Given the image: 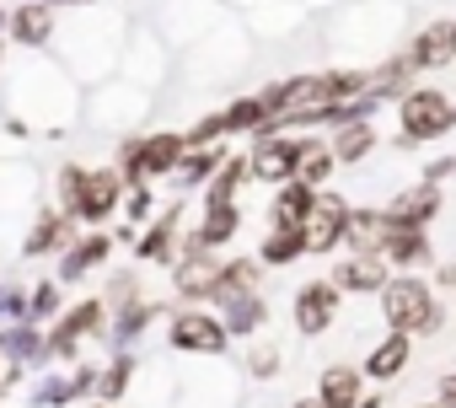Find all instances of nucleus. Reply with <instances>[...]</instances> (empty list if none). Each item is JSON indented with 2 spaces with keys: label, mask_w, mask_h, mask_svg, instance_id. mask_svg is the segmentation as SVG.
Listing matches in <instances>:
<instances>
[{
  "label": "nucleus",
  "mask_w": 456,
  "mask_h": 408,
  "mask_svg": "<svg viewBox=\"0 0 456 408\" xmlns=\"http://www.w3.org/2000/svg\"><path fill=\"white\" fill-rule=\"evenodd\" d=\"M86 86L54 60V54H22L0 70V129L12 140H33L49 135L60 140L76 118H81Z\"/></svg>",
  "instance_id": "nucleus-1"
},
{
  "label": "nucleus",
  "mask_w": 456,
  "mask_h": 408,
  "mask_svg": "<svg viewBox=\"0 0 456 408\" xmlns=\"http://www.w3.org/2000/svg\"><path fill=\"white\" fill-rule=\"evenodd\" d=\"M124 22L118 17H108V12H81L76 22H60L54 28V60L81 81V86H97V81H108L113 70H118V60H124Z\"/></svg>",
  "instance_id": "nucleus-2"
},
{
  "label": "nucleus",
  "mask_w": 456,
  "mask_h": 408,
  "mask_svg": "<svg viewBox=\"0 0 456 408\" xmlns=\"http://www.w3.org/2000/svg\"><path fill=\"white\" fill-rule=\"evenodd\" d=\"M376 312L387 333H408V339H440L445 333V301L435 290V280L424 274H392L376 290Z\"/></svg>",
  "instance_id": "nucleus-3"
},
{
  "label": "nucleus",
  "mask_w": 456,
  "mask_h": 408,
  "mask_svg": "<svg viewBox=\"0 0 456 408\" xmlns=\"http://www.w3.org/2000/svg\"><path fill=\"white\" fill-rule=\"evenodd\" d=\"M451 129H456V118H451V97H445L440 86L413 81V86L397 97V135H392V145H397V151L435 145V140H445Z\"/></svg>",
  "instance_id": "nucleus-4"
},
{
  "label": "nucleus",
  "mask_w": 456,
  "mask_h": 408,
  "mask_svg": "<svg viewBox=\"0 0 456 408\" xmlns=\"http://www.w3.org/2000/svg\"><path fill=\"white\" fill-rule=\"evenodd\" d=\"M161 339H167L172 355H188V360H225L232 355V339H225V328L209 306H177L172 301Z\"/></svg>",
  "instance_id": "nucleus-5"
},
{
  "label": "nucleus",
  "mask_w": 456,
  "mask_h": 408,
  "mask_svg": "<svg viewBox=\"0 0 456 408\" xmlns=\"http://www.w3.org/2000/svg\"><path fill=\"white\" fill-rule=\"evenodd\" d=\"M156 108V97H145L140 86H129V81H118V76H108V81H97V86H86V102H81V118L92 124V129H134L145 113Z\"/></svg>",
  "instance_id": "nucleus-6"
},
{
  "label": "nucleus",
  "mask_w": 456,
  "mask_h": 408,
  "mask_svg": "<svg viewBox=\"0 0 456 408\" xmlns=\"http://www.w3.org/2000/svg\"><path fill=\"white\" fill-rule=\"evenodd\" d=\"M183 232H188V199L177 193V199H167L161 210H156V216L134 232V242H129L134 264L172 269V258H177V248H183Z\"/></svg>",
  "instance_id": "nucleus-7"
},
{
  "label": "nucleus",
  "mask_w": 456,
  "mask_h": 408,
  "mask_svg": "<svg viewBox=\"0 0 456 408\" xmlns=\"http://www.w3.org/2000/svg\"><path fill=\"white\" fill-rule=\"evenodd\" d=\"M118 204H124V177L113 172V161H92L65 216L76 226H108V221H118Z\"/></svg>",
  "instance_id": "nucleus-8"
},
{
  "label": "nucleus",
  "mask_w": 456,
  "mask_h": 408,
  "mask_svg": "<svg viewBox=\"0 0 456 408\" xmlns=\"http://www.w3.org/2000/svg\"><path fill=\"white\" fill-rule=\"evenodd\" d=\"M113 258H118V237H113L108 226H81L76 242L54 258V280H60L65 290H70V285H86V280L102 274Z\"/></svg>",
  "instance_id": "nucleus-9"
},
{
  "label": "nucleus",
  "mask_w": 456,
  "mask_h": 408,
  "mask_svg": "<svg viewBox=\"0 0 456 408\" xmlns=\"http://www.w3.org/2000/svg\"><path fill=\"white\" fill-rule=\"evenodd\" d=\"M113 76L129 81V86H140L145 97H161V86H167V76H172V49H167V38H151V28L134 33V38L124 44V60H118Z\"/></svg>",
  "instance_id": "nucleus-10"
},
{
  "label": "nucleus",
  "mask_w": 456,
  "mask_h": 408,
  "mask_svg": "<svg viewBox=\"0 0 456 408\" xmlns=\"http://www.w3.org/2000/svg\"><path fill=\"white\" fill-rule=\"evenodd\" d=\"M338 312H344V296L333 290L328 274L296 285V296H290V322H296V333H301L306 344H312V339H328L333 322H338Z\"/></svg>",
  "instance_id": "nucleus-11"
},
{
  "label": "nucleus",
  "mask_w": 456,
  "mask_h": 408,
  "mask_svg": "<svg viewBox=\"0 0 456 408\" xmlns=\"http://www.w3.org/2000/svg\"><path fill=\"white\" fill-rule=\"evenodd\" d=\"M242 199H199V221L183 232V248H204V253H225L242 237Z\"/></svg>",
  "instance_id": "nucleus-12"
},
{
  "label": "nucleus",
  "mask_w": 456,
  "mask_h": 408,
  "mask_svg": "<svg viewBox=\"0 0 456 408\" xmlns=\"http://www.w3.org/2000/svg\"><path fill=\"white\" fill-rule=\"evenodd\" d=\"M440 210H445V188H440V183H424V177L408 183V188H397V193L381 204L387 226H403V232H435Z\"/></svg>",
  "instance_id": "nucleus-13"
},
{
  "label": "nucleus",
  "mask_w": 456,
  "mask_h": 408,
  "mask_svg": "<svg viewBox=\"0 0 456 408\" xmlns=\"http://www.w3.org/2000/svg\"><path fill=\"white\" fill-rule=\"evenodd\" d=\"M76 232H81V226L60 210V204H38V210L28 216V232H22V248H17V253L33 258V264H54V258L76 242Z\"/></svg>",
  "instance_id": "nucleus-14"
},
{
  "label": "nucleus",
  "mask_w": 456,
  "mask_h": 408,
  "mask_svg": "<svg viewBox=\"0 0 456 408\" xmlns=\"http://www.w3.org/2000/svg\"><path fill=\"white\" fill-rule=\"evenodd\" d=\"M344 221H349V199L322 188L317 204H312V216L301 226V242H306V258H333L344 248Z\"/></svg>",
  "instance_id": "nucleus-15"
},
{
  "label": "nucleus",
  "mask_w": 456,
  "mask_h": 408,
  "mask_svg": "<svg viewBox=\"0 0 456 408\" xmlns=\"http://www.w3.org/2000/svg\"><path fill=\"white\" fill-rule=\"evenodd\" d=\"M220 258H225V253L177 248V258H172V301H183V306H209V290H215Z\"/></svg>",
  "instance_id": "nucleus-16"
},
{
  "label": "nucleus",
  "mask_w": 456,
  "mask_h": 408,
  "mask_svg": "<svg viewBox=\"0 0 456 408\" xmlns=\"http://www.w3.org/2000/svg\"><path fill=\"white\" fill-rule=\"evenodd\" d=\"M54 28H60V12L44 6V0H17L6 12V44L22 49V54H49L54 49Z\"/></svg>",
  "instance_id": "nucleus-17"
},
{
  "label": "nucleus",
  "mask_w": 456,
  "mask_h": 408,
  "mask_svg": "<svg viewBox=\"0 0 456 408\" xmlns=\"http://www.w3.org/2000/svg\"><path fill=\"white\" fill-rule=\"evenodd\" d=\"M161 312H167V306H156L151 296L113 306V312H108V333H102V344H108L113 355H140V344H145V333L156 328Z\"/></svg>",
  "instance_id": "nucleus-18"
},
{
  "label": "nucleus",
  "mask_w": 456,
  "mask_h": 408,
  "mask_svg": "<svg viewBox=\"0 0 456 408\" xmlns=\"http://www.w3.org/2000/svg\"><path fill=\"white\" fill-rule=\"evenodd\" d=\"M38 167L28 156H0V221H17L38 210Z\"/></svg>",
  "instance_id": "nucleus-19"
},
{
  "label": "nucleus",
  "mask_w": 456,
  "mask_h": 408,
  "mask_svg": "<svg viewBox=\"0 0 456 408\" xmlns=\"http://www.w3.org/2000/svg\"><path fill=\"white\" fill-rule=\"evenodd\" d=\"M209 312L220 317V328H225V339H232V344H248V339L269 333V317H274L269 290H242V296L220 301V306H209Z\"/></svg>",
  "instance_id": "nucleus-20"
},
{
  "label": "nucleus",
  "mask_w": 456,
  "mask_h": 408,
  "mask_svg": "<svg viewBox=\"0 0 456 408\" xmlns=\"http://www.w3.org/2000/svg\"><path fill=\"white\" fill-rule=\"evenodd\" d=\"M183 151H188L183 129H134V161H140V177L145 183L172 177L177 161H183Z\"/></svg>",
  "instance_id": "nucleus-21"
},
{
  "label": "nucleus",
  "mask_w": 456,
  "mask_h": 408,
  "mask_svg": "<svg viewBox=\"0 0 456 408\" xmlns=\"http://www.w3.org/2000/svg\"><path fill=\"white\" fill-rule=\"evenodd\" d=\"M328 280H333V290L338 296H376L387 280H392V269H387V258L381 253H338L333 258V269H328Z\"/></svg>",
  "instance_id": "nucleus-22"
},
{
  "label": "nucleus",
  "mask_w": 456,
  "mask_h": 408,
  "mask_svg": "<svg viewBox=\"0 0 456 408\" xmlns=\"http://www.w3.org/2000/svg\"><path fill=\"white\" fill-rule=\"evenodd\" d=\"M408 65L419 70V76H435V70H445V65H456V22L451 17H435V22H424L413 38H408Z\"/></svg>",
  "instance_id": "nucleus-23"
},
{
  "label": "nucleus",
  "mask_w": 456,
  "mask_h": 408,
  "mask_svg": "<svg viewBox=\"0 0 456 408\" xmlns=\"http://www.w3.org/2000/svg\"><path fill=\"white\" fill-rule=\"evenodd\" d=\"M376 253L387 258V269H392V274H424V269H435V237H429V232L387 226V237H381V248H376Z\"/></svg>",
  "instance_id": "nucleus-24"
},
{
  "label": "nucleus",
  "mask_w": 456,
  "mask_h": 408,
  "mask_svg": "<svg viewBox=\"0 0 456 408\" xmlns=\"http://www.w3.org/2000/svg\"><path fill=\"white\" fill-rule=\"evenodd\" d=\"M328 151H333L338 172H354V167H365V161L381 151V129H376V118H354V124H338V129H328Z\"/></svg>",
  "instance_id": "nucleus-25"
},
{
  "label": "nucleus",
  "mask_w": 456,
  "mask_h": 408,
  "mask_svg": "<svg viewBox=\"0 0 456 408\" xmlns=\"http://www.w3.org/2000/svg\"><path fill=\"white\" fill-rule=\"evenodd\" d=\"M49 328L65 333V339H76V344H102V333H108V301H102L97 290H86V296L70 301Z\"/></svg>",
  "instance_id": "nucleus-26"
},
{
  "label": "nucleus",
  "mask_w": 456,
  "mask_h": 408,
  "mask_svg": "<svg viewBox=\"0 0 456 408\" xmlns=\"http://www.w3.org/2000/svg\"><path fill=\"white\" fill-rule=\"evenodd\" d=\"M408 360H413V339H408V333H381V339L370 344V355L360 360V371H365L370 387H392V381L408 371Z\"/></svg>",
  "instance_id": "nucleus-27"
},
{
  "label": "nucleus",
  "mask_w": 456,
  "mask_h": 408,
  "mask_svg": "<svg viewBox=\"0 0 456 408\" xmlns=\"http://www.w3.org/2000/svg\"><path fill=\"white\" fill-rule=\"evenodd\" d=\"M317 193H322V188H306L301 177L280 183L274 199H269V226H280V232H301L306 216H312V204H317Z\"/></svg>",
  "instance_id": "nucleus-28"
},
{
  "label": "nucleus",
  "mask_w": 456,
  "mask_h": 408,
  "mask_svg": "<svg viewBox=\"0 0 456 408\" xmlns=\"http://www.w3.org/2000/svg\"><path fill=\"white\" fill-rule=\"evenodd\" d=\"M365 371L360 365H349V360H333V365H322V376H317V397H322V408H354L360 397H365Z\"/></svg>",
  "instance_id": "nucleus-29"
},
{
  "label": "nucleus",
  "mask_w": 456,
  "mask_h": 408,
  "mask_svg": "<svg viewBox=\"0 0 456 408\" xmlns=\"http://www.w3.org/2000/svg\"><path fill=\"white\" fill-rule=\"evenodd\" d=\"M242 290H264V264L253 253H237V258H220V274H215V290H209V306L232 301Z\"/></svg>",
  "instance_id": "nucleus-30"
},
{
  "label": "nucleus",
  "mask_w": 456,
  "mask_h": 408,
  "mask_svg": "<svg viewBox=\"0 0 456 408\" xmlns=\"http://www.w3.org/2000/svg\"><path fill=\"white\" fill-rule=\"evenodd\" d=\"M365 70H370V97H376L381 108H387V102H397V97L419 81V70L408 65V54H403V49L381 54V60H376V65H365Z\"/></svg>",
  "instance_id": "nucleus-31"
},
{
  "label": "nucleus",
  "mask_w": 456,
  "mask_h": 408,
  "mask_svg": "<svg viewBox=\"0 0 456 408\" xmlns=\"http://www.w3.org/2000/svg\"><path fill=\"white\" fill-rule=\"evenodd\" d=\"M220 161H225V145H188V151H183V161H177V172H172L167 183L188 199V193H199V188L215 177V167H220Z\"/></svg>",
  "instance_id": "nucleus-32"
},
{
  "label": "nucleus",
  "mask_w": 456,
  "mask_h": 408,
  "mask_svg": "<svg viewBox=\"0 0 456 408\" xmlns=\"http://www.w3.org/2000/svg\"><path fill=\"white\" fill-rule=\"evenodd\" d=\"M28 403L33 408H76V381H70V365H49V371H33L28 376Z\"/></svg>",
  "instance_id": "nucleus-33"
},
{
  "label": "nucleus",
  "mask_w": 456,
  "mask_h": 408,
  "mask_svg": "<svg viewBox=\"0 0 456 408\" xmlns=\"http://www.w3.org/2000/svg\"><path fill=\"white\" fill-rule=\"evenodd\" d=\"M280 371H285V349L274 333H258L242 344V376L248 381H280Z\"/></svg>",
  "instance_id": "nucleus-34"
},
{
  "label": "nucleus",
  "mask_w": 456,
  "mask_h": 408,
  "mask_svg": "<svg viewBox=\"0 0 456 408\" xmlns=\"http://www.w3.org/2000/svg\"><path fill=\"white\" fill-rule=\"evenodd\" d=\"M296 177L306 188H328L338 177V161L328 151V135H301V167H296Z\"/></svg>",
  "instance_id": "nucleus-35"
},
{
  "label": "nucleus",
  "mask_w": 456,
  "mask_h": 408,
  "mask_svg": "<svg viewBox=\"0 0 456 408\" xmlns=\"http://www.w3.org/2000/svg\"><path fill=\"white\" fill-rule=\"evenodd\" d=\"M253 258H258L264 269H296V264L306 258V242H301V232H280V226H269V232L258 237Z\"/></svg>",
  "instance_id": "nucleus-36"
},
{
  "label": "nucleus",
  "mask_w": 456,
  "mask_h": 408,
  "mask_svg": "<svg viewBox=\"0 0 456 408\" xmlns=\"http://www.w3.org/2000/svg\"><path fill=\"white\" fill-rule=\"evenodd\" d=\"M134 376H140V355H108L97 365V397L102 403H124L134 392Z\"/></svg>",
  "instance_id": "nucleus-37"
},
{
  "label": "nucleus",
  "mask_w": 456,
  "mask_h": 408,
  "mask_svg": "<svg viewBox=\"0 0 456 408\" xmlns=\"http://www.w3.org/2000/svg\"><path fill=\"white\" fill-rule=\"evenodd\" d=\"M248 183H253V172H248V151H225V161H220L215 177L199 188V199H242Z\"/></svg>",
  "instance_id": "nucleus-38"
},
{
  "label": "nucleus",
  "mask_w": 456,
  "mask_h": 408,
  "mask_svg": "<svg viewBox=\"0 0 456 408\" xmlns=\"http://www.w3.org/2000/svg\"><path fill=\"white\" fill-rule=\"evenodd\" d=\"M65 306H70V296H65V285H60L54 274H44V280H33V285H28V322L49 328Z\"/></svg>",
  "instance_id": "nucleus-39"
},
{
  "label": "nucleus",
  "mask_w": 456,
  "mask_h": 408,
  "mask_svg": "<svg viewBox=\"0 0 456 408\" xmlns=\"http://www.w3.org/2000/svg\"><path fill=\"white\" fill-rule=\"evenodd\" d=\"M220 118H225V135H258V129L269 124V113H264V102H258V92L232 97V102L220 108Z\"/></svg>",
  "instance_id": "nucleus-40"
},
{
  "label": "nucleus",
  "mask_w": 456,
  "mask_h": 408,
  "mask_svg": "<svg viewBox=\"0 0 456 408\" xmlns=\"http://www.w3.org/2000/svg\"><path fill=\"white\" fill-rule=\"evenodd\" d=\"M161 210V199H156V188L151 183H134V188H124V204H118V221L129 226V232H140L151 216Z\"/></svg>",
  "instance_id": "nucleus-41"
},
{
  "label": "nucleus",
  "mask_w": 456,
  "mask_h": 408,
  "mask_svg": "<svg viewBox=\"0 0 456 408\" xmlns=\"http://www.w3.org/2000/svg\"><path fill=\"white\" fill-rule=\"evenodd\" d=\"M102 301H108V312L113 306H124V301H140L145 296V280H140V269L134 264H124V269H108V280H102V290H97Z\"/></svg>",
  "instance_id": "nucleus-42"
},
{
  "label": "nucleus",
  "mask_w": 456,
  "mask_h": 408,
  "mask_svg": "<svg viewBox=\"0 0 456 408\" xmlns=\"http://www.w3.org/2000/svg\"><path fill=\"white\" fill-rule=\"evenodd\" d=\"M183 140H188V145H225L232 135H225L220 108H209V113H199V124H188V129H183Z\"/></svg>",
  "instance_id": "nucleus-43"
},
{
  "label": "nucleus",
  "mask_w": 456,
  "mask_h": 408,
  "mask_svg": "<svg viewBox=\"0 0 456 408\" xmlns=\"http://www.w3.org/2000/svg\"><path fill=\"white\" fill-rule=\"evenodd\" d=\"M0 322H28V285L0 280Z\"/></svg>",
  "instance_id": "nucleus-44"
},
{
  "label": "nucleus",
  "mask_w": 456,
  "mask_h": 408,
  "mask_svg": "<svg viewBox=\"0 0 456 408\" xmlns=\"http://www.w3.org/2000/svg\"><path fill=\"white\" fill-rule=\"evenodd\" d=\"M435 403H440V408H456V371H445V376L435 381Z\"/></svg>",
  "instance_id": "nucleus-45"
},
{
  "label": "nucleus",
  "mask_w": 456,
  "mask_h": 408,
  "mask_svg": "<svg viewBox=\"0 0 456 408\" xmlns=\"http://www.w3.org/2000/svg\"><path fill=\"white\" fill-rule=\"evenodd\" d=\"M435 290H456V264H435Z\"/></svg>",
  "instance_id": "nucleus-46"
},
{
  "label": "nucleus",
  "mask_w": 456,
  "mask_h": 408,
  "mask_svg": "<svg viewBox=\"0 0 456 408\" xmlns=\"http://www.w3.org/2000/svg\"><path fill=\"white\" fill-rule=\"evenodd\" d=\"M354 408H387V387H365V397Z\"/></svg>",
  "instance_id": "nucleus-47"
},
{
  "label": "nucleus",
  "mask_w": 456,
  "mask_h": 408,
  "mask_svg": "<svg viewBox=\"0 0 456 408\" xmlns=\"http://www.w3.org/2000/svg\"><path fill=\"white\" fill-rule=\"evenodd\" d=\"M290 408H322V397H317V392H306V397H296Z\"/></svg>",
  "instance_id": "nucleus-48"
},
{
  "label": "nucleus",
  "mask_w": 456,
  "mask_h": 408,
  "mask_svg": "<svg viewBox=\"0 0 456 408\" xmlns=\"http://www.w3.org/2000/svg\"><path fill=\"white\" fill-rule=\"evenodd\" d=\"M76 408H118V403H102V397H86V403H76Z\"/></svg>",
  "instance_id": "nucleus-49"
},
{
  "label": "nucleus",
  "mask_w": 456,
  "mask_h": 408,
  "mask_svg": "<svg viewBox=\"0 0 456 408\" xmlns=\"http://www.w3.org/2000/svg\"><path fill=\"white\" fill-rule=\"evenodd\" d=\"M413 408H440V403H435V397H429V403H413Z\"/></svg>",
  "instance_id": "nucleus-50"
},
{
  "label": "nucleus",
  "mask_w": 456,
  "mask_h": 408,
  "mask_svg": "<svg viewBox=\"0 0 456 408\" xmlns=\"http://www.w3.org/2000/svg\"><path fill=\"white\" fill-rule=\"evenodd\" d=\"M451 177H456V151H451Z\"/></svg>",
  "instance_id": "nucleus-51"
},
{
  "label": "nucleus",
  "mask_w": 456,
  "mask_h": 408,
  "mask_svg": "<svg viewBox=\"0 0 456 408\" xmlns=\"http://www.w3.org/2000/svg\"><path fill=\"white\" fill-rule=\"evenodd\" d=\"M451 118H456V97H451Z\"/></svg>",
  "instance_id": "nucleus-52"
},
{
  "label": "nucleus",
  "mask_w": 456,
  "mask_h": 408,
  "mask_svg": "<svg viewBox=\"0 0 456 408\" xmlns=\"http://www.w3.org/2000/svg\"><path fill=\"white\" fill-rule=\"evenodd\" d=\"M0 403H6V392H0Z\"/></svg>",
  "instance_id": "nucleus-53"
}]
</instances>
